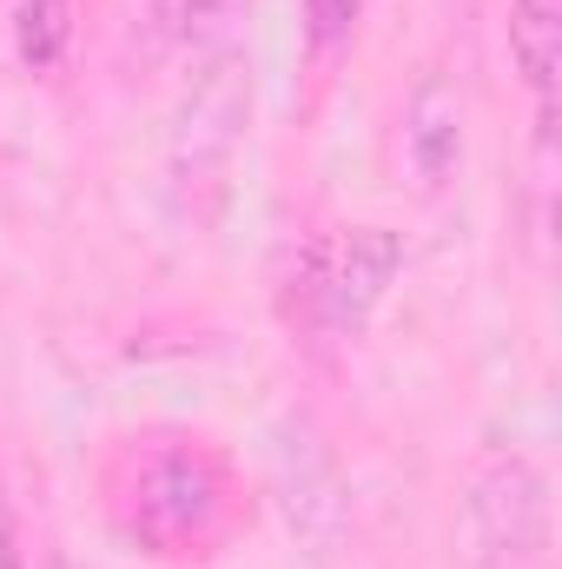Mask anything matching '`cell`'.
<instances>
[{
    "instance_id": "cell-6",
    "label": "cell",
    "mask_w": 562,
    "mask_h": 569,
    "mask_svg": "<svg viewBox=\"0 0 562 569\" xmlns=\"http://www.w3.org/2000/svg\"><path fill=\"white\" fill-rule=\"evenodd\" d=\"M510 53L550 113V87H556L562 60V0H510Z\"/></svg>"
},
{
    "instance_id": "cell-8",
    "label": "cell",
    "mask_w": 562,
    "mask_h": 569,
    "mask_svg": "<svg viewBox=\"0 0 562 569\" xmlns=\"http://www.w3.org/2000/svg\"><path fill=\"white\" fill-rule=\"evenodd\" d=\"M364 0H304V27H311V47H338L351 27H358Z\"/></svg>"
},
{
    "instance_id": "cell-5",
    "label": "cell",
    "mask_w": 562,
    "mask_h": 569,
    "mask_svg": "<svg viewBox=\"0 0 562 569\" xmlns=\"http://www.w3.org/2000/svg\"><path fill=\"white\" fill-rule=\"evenodd\" d=\"M463 152V113H456V93L443 80H430L418 100H411V159H418L423 186H443L450 166Z\"/></svg>"
},
{
    "instance_id": "cell-2",
    "label": "cell",
    "mask_w": 562,
    "mask_h": 569,
    "mask_svg": "<svg viewBox=\"0 0 562 569\" xmlns=\"http://www.w3.org/2000/svg\"><path fill=\"white\" fill-rule=\"evenodd\" d=\"M245 113H252V73H245V53L219 47L192 67L185 93H179V113H172V159L179 172H212L239 133H245Z\"/></svg>"
},
{
    "instance_id": "cell-7",
    "label": "cell",
    "mask_w": 562,
    "mask_h": 569,
    "mask_svg": "<svg viewBox=\"0 0 562 569\" xmlns=\"http://www.w3.org/2000/svg\"><path fill=\"white\" fill-rule=\"evenodd\" d=\"M13 47L33 73H53L73 47V0H20L13 13Z\"/></svg>"
},
{
    "instance_id": "cell-9",
    "label": "cell",
    "mask_w": 562,
    "mask_h": 569,
    "mask_svg": "<svg viewBox=\"0 0 562 569\" xmlns=\"http://www.w3.org/2000/svg\"><path fill=\"white\" fill-rule=\"evenodd\" d=\"M0 569H20V557H13V543L0 537Z\"/></svg>"
},
{
    "instance_id": "cell-1",
    "label": "cell",
    "mask_w": 562,
    "mask_h": 569,
    "mask_svg": "<svg viewBox=\"0 0 562 569\" xmlns=\"http://www.w3.org/2000/svg\"><path fill=\"white\" fill-rule=\"evenodd\" d=\"M476 563L483 569H536L550 550V483L530 457H496L470 497Z\"/></svg>"
},
{
    "instance_id": "cell-3",
    "label": "cell",
    "mask_w": 562,
    "mask_h": 569,
    "mask_svg": "<svg viewBox=\"0 0 562 569\" xmlns=\"http://www.w3.org/2000/svg\"><path fill=\"white\" fill-rule=\"evenodd\" d=\"M404 272V239L384 226H351L344 239H331L311 266V298H318V325L331 331H358L378 305L391 279Z\"/></svg>"
},
{
    "instance_id": "cell-4",
    "label": "cell",
    "mask_w": 562,
    "mask_h": 569,
    "mask_svg": "<svg viewBox=\"0 0 562 569\" xmlns=\"http://www.w3.org/2000/svg\"><path fill=\"white\" fill-rule=\"evenodd\" d=\"M225 517V477L205 450H159L140 477V523L159 543H205Z\"/></svg>"
}]
</instances>
